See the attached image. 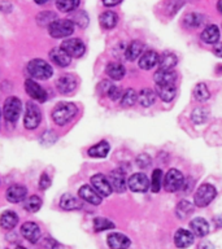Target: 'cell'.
<instances>
[{
	"mask_svg": "<svg viewBox=\"0 0 222 249\" xmlns=\"http://www.w3.org/2000/svg\"><path fill=\"white\" fill-rule=\"evenodd\" d=\"M77 112V105L73 103H58L52 110V120L58 126H64L73 120Z\"/></svg>",
	"mask_w": 222,
	"mask_h": 249,
	"instance_id": "1",
	"label": "cell"
},
{
	"mask_svg": "<svg viewBox=\"0 0 222 249\" xmlns=\"http://www.w3.org/2000/svg\"><path fill=\"white\" fill-rule=\"evenodd\" d=\"M27 73L30 74V77L35 79H48L52 77L54 69L52 66L40 58H34L27 64Z\"/></svg>",
	"mask_w": 222,
	"mask_h": 249,
	"instance_id": "2",
	"label": "cell"
},
{
	"mask_svg": "<svg viewBox=\"0 0 222 249\" xmlns=\"http://www.w3.org/2000/svg\"><path fill=\"white\" fill-rule=\"evenodd\" d=\"M74 22L72 19H56L48 26V33L52 38H65L73 34Z\"/></svg>",
	"mask_w": 222,
	"mask_h": 249,
	"instance_id": "3",
	"label": "cell"
},
{
	"mask_svg": "<svg viewBox=\"0 0 222 249\" xmlns=\"http://www.w3.org/2000/svg\"><path fill=\"white\" fill-rule=\"evenodd\" d=\"M216 195H217V191L212 184H202L195 194V205L199 206V208L208 206L210 202L213 201Z\"/></svg>",
	"mask_w": 222,
	"mask_h": 249,
	"instance_id": "4",
	"label": "cell"
},
{
	"mask_svg": "<svg viewBox=\"0 0 222 249\" xmlns=\"http://www.w3.org/2000/svg\"><path fill=\"white\" fill-rule=\"evenodd\" d=\"M185 186V177L177 169H170L164 178V187L167 192H177Z\"/></svg>",
	"mask_w": 222,
	"mask_h": 249,
	"instance_id": "5",
	"label": "cell"
},
{
	"mask_svg": "<svg viewBox=\"0 0 222 249\" xmlns=\"http://www.w3.org/2000/svg\"><path fill=\"white\" fill-rule=\"evenodd\" d=\"M42 121V114H40V109L38 105L34 103H27L26 110H25V116H23V124L27 130H34L39 126Z\"/></svg>",
	"mask_w": 222,
	"mask_h": 249,
	"instance_id": "6",
	"label": "cell"
},
{
	"mask_svg": "<svg viewBox=\"0 0 222 249\" xmlns=\"http://www.w3.org/2000/svg\"><path fill=\"white\" fill-rule=\"evenodd\" d=\"M21 109L22 104L18 97L11 96L8 97L5 103H4V117L8 122H16L18 120L19 114H21Z\"/></svg>",
	"mask_w": 222,
	"mask_h": 249,
	"instance_id": "7",
	"label": "cell"
},
{
	"mask_svg": "<svg viewBox=\"0 0 222 249\" xmlns=\"http://www.w3.org/2000/svg\"><path fill=\"white\" fill-rule=\"evenodd\" d=\"M60 48H61L62 51H65L66 53L69 54L72 58L82 57V56L85 54V51H86L85 43L78 38L68 39V40H65V42H62Z\"/></svg>",
	"mask_w": 222,
	"mask_h": 249,
	"instance_id": "8",
	"label": "cell"
},
{
	"mask_svg": "<svg viewBox=\"0 0 222 249\" xmlns=\"http://www.w3.org/2000/svg\"><path fill=\"white\" fill-rule=\"evenodd\" d=\"M91 184L92 188L96 191L97 194L100 195L101 197H107L109 195L112 194V187L109 183L108 178L104 174H95L91 178Z\"/></svg>",
	"mask_w": 222,
	"mask_h": 249,
	"instance_id": "9",
	"label": "cell"
},
{
	"mask_svg": "<svg viewBox=\"0 0 222 249\" xmlns=\"http://www.w3.org/2000/svg\"><path fill=\"white\" fill-rule=\"evenodd\" d=\"M128 187L132 192H146L149 190V180L147 175L143 173H136L132 174L128 180Z\"/></svg>",
	"mask_w": 222,
	"mask_h": 249,
	"instance_id": "10",
	"label": "cell"
},
{
	"mask_svg": "<svg viewBox=\"0 0 222 249\" xmlns=\"http://www.w3.org/2000/svg\"><path fill=\"white\" fill-rule=\"evenodd\" d=\"M25 91L31 99H34L35 101L39 103H44L47 100V92L46 89H43L42 86L38 85L37 82L33 79H27L25 82Z\"/></svg>",
	"mask_w": 222,
	"mask_h": 249,
	"instance_id": "11",
	"label": "cell"
},
{
	"mask_svg": "<svg viewBox=\"0 0 222 249\" xmlns=\"http://www.w3.org/2000/svg\"><path fill=\"white\" fill-rule=\"evenodd\" d=\"M21 233L27 241H30L33 244L38 243L40 239V229L35 222H25L21 226Z\"/></svg>",
	"mask_w": 222,
	"mask_h": 249,
	"instance_id": "12",
	"label": "cell"
},
{
	"mask_svg": "<svg viewBox=\"0 0 222 249\" xmlns=\"http://www.w3.org/2000/svg\"><path fill=\"white\" fill-rule=\"evenodd\" d=\"M56 87H57L58 92L64 93V95H69L77 87V78L72 75V74H65V75L58 78L57 82H56Z\"/></svg>",
	"mask_w": 222,
	"mask_h": 249,
	"instance_id": "13",
	"label": "cell"
},
{
	"mask_svg": "<svg viewBox=\"0 0 222 249\" xmlns=\"http://www.w3.org/2000/svg\"><path fill=\"white\" fill-rule=\"evenodd\" d=\"M108 180L111 183V187H112L113 191H116L118 194L121 192H125L126 191V178H125V173L120 169L117 170H113L108 177Z\"/></svg>",
	"mask_w": 222,
	"mask_h": 249,
	"instance_id": "14",
	"label": "cell"
},
{
	"mask_svg": "<svg viewBox=\"0 0 222 249\" xmlns=\"http://www.w3.org/2000/svg\"><path fill=\"white\" fill-rule=\"evenodd\" d=\"M78 196L83 200V201L89 202V204H92V205H99L101 202V196L99 194H97L96 191L93 190L92 187L87 186V184H85V186H82L81 188H79V191H78Z\"/></svg>",
	"mask_w": 222,
	"mask_h": 249,
	"instance_id": "15",
	"label": "cell"
},
{
	"mask_svg": "<svg viewBox=\"0 0 222 249\" xmlns=\"http://www.w3.org/2000/svg\"><path fill=\"white\" fill-rule=\"evenodd\" d=\"M107 243L111 249H128L130 247V239L120 232H113L108 235Z\"/></svg>",
	"mask_w": 222,
	"mask_h": 249,
	"instance_id": "16",
	"label": "cell"
},
{
	"mask_svg": "<svg viewBox=\"0 0 222 249\" xmlns=\"http://www.w3.org/2000/svg\"><path fill=\"white\" fill-rule=\"evenodd\" d=\"M27 190L23 186H19V184H15V186H11L5 192V196H7V200L9 202H13V204H17V202L23 201L26 198Z\"/></svg>",
	"mask_w": 222,
	"mask_h": 249,
	"instance_id": "17",
	"label": "cell"
},
{
	"mask_svg": "<svg viewBox=\"0 0 222 249\" xmlns=\"http://www.w3.org/2000/svg\"><path fill=\"white\" fill-rule=\"evenodd\" d=\"M160 60V54L156 52V51H147V52H144L139 58V62H138V65L139 68L144 70H149L152 69L153 66H156L159 64Z\"/></svg>",
	"mask_w": 222,
	"mask_h": 249,
	"instance_id": "18",
	"label": "cell"
},
{
	"mask_svg": "<svg viewBox=\"0 0 222 249\" xmlns=\"http://www.w3.org/2000/svg\"><path fill=\"white\" fill-rule=\"evenodd\" d=\"M194 243V233L185 229H179L174 235V244L177 248H188Z\"/></svg>",
	"mask_w": 222,
	"mask_h": 249,
	"instance_id": "19",
	"label": "cell"
},
{
	"mask_svg": "<svg viewBox=\"0 0 222 249\" xmlns=\"http://www.w3.org/2000/svg\"><path fill=\"white\" fill-rule=\"evenodd\" d=\"M50 58H51V61L55 62L56 65L61 66V68L68 66L70 64V61H72V57H70L69 54L66 53L65 51H62L60 47L51 50Z\"/></svg>",
	"mask_w": 222,
	"mask_h": 249,
	"instance_id": "20",
	"label": "cell"
},
{
	"mask_svg": "<svg viewBox=\"0 0 222 249\" xmlns=\"http://www.w3.org/2000/svg\"><path fill=\"white\" fill-rule=\"evenodd\" d=\"M190 229L195 236L204 237L209 232V225L204 218H194L190 222Z\"/></svg>",
	"mask_w": 222,
	"mask_h": 249,
	"instance_id": "21",
	"label": "cell"
},
{
	"mask_svg": "<svg viewBox=\"0 0 222 249\" xmlns=\"http://www.w3.org/2000/svg\"><path fill=\"white\" fill-rule=\"evenodd\" d=\"M156 85H170L174 83L177 79V74L174 70H165V69H159L153 75Z\"/></svg>",
	"mask_w": 222,
	"mask_h": 249,
	"instance_id": "22",
	"label": "cell"
},
{
	"mask_svg": "<svg viewBox=\"0 0 222 249\" xmlns=\"http://www.w3.org/2000/svg\"><path fill=\"white\" fill-rule=\"evenodd\" d=\"M202 40L206 44H217L220 40V29L216 25H208L203 30Z\"/></svg>",
	"mask_w": 222,
	"mask_h": 249,
	"instance_id": "23",
	"label": "cell"
},
{
	"mask_svg": "<svg viewBox=\"0 0 222 249\" xmlns=\"http://www.w3.org/2000/svg\"><path fill=\"white\" fill-rule=\"evenodd\" d=\"M156 93L159 95L161 100L171 101L175 97L177 89H175L174 83H170V85H156Z\"/></svg>",
	"mask_w": 222,
	"mask_h": 249,
	"instance_id": "24",
	"label": "cell"
},
{
	"mask_svg": "<svg viewBox=\"0 0 222 249\" xmlns=\"http://www.w3.org/2000/svg\"><path fill=\"white\" fill-rule=\"evenodd\" d=\"M143 43L139 42V40H132L125 51V57L128 58L129 61H134L139 57L140 54H143Z\"/></svg>",
	"mask_w": 222,
	"mask_h": 249,
	"instance_id": "25",
	"label": "cell"
},
{
	"mask_svg": "<svg viewBox=\"0 0 222 249\" xmlns=\"http://www.w3.org/2000/svg\"><path fill=\"white\" fill-rule=\"evenodd\" d=\"M18 223V215L12 212V210H5L0 215V226L4 230H12Z\"/></svg>",
	"mask_w": 222,
	"mask_h": 249,
	"instance_id": "26",
	"label": "cell"
},
{
	"mask_svg": "<svg viewBox=\"0 0 222 249\" xmlns=\"http://www.w3.org/2000/svg\"><path fill=\"white\" fill-rule=\"evenodd\" d=\"M99 22L100 26L105 30H111L113 27H116L117 22H118V16L112 11H107L104 13H101L99 17Z\"/></svg>",
	"mask_w": 222,
	"mask_h": 249,
	"instance_id": "27",
	"label": "cell"
},
{
	"mask_svg": "<svg viewBox=\"0 0 222 249\" xmlns=\"http://www.w3.org/2000/svg\"><path fill=\"white\" fill-rule=\"evenodd\" d=\"M109 149H111V147H109L108 142L101 140V142H99L97 144H95V145H92L91 148H89L87 153H89V156H91V157H96V159H104L105 156L108 155Z\"/></svg>",
	"mask_w": 222,
	"mask_h": 249,
	"instance_id": "28",
	"label": "cell"
},
{
	"mask_svg": "<svg viewBox=\"0 0 222 249\" xmlns=\"http://www.w3.org/2000/svg\"><path fill=\"white\" fill-rule=\"evenodd\" d=\"M107 74H108L109 77L114 79V81H120L122 79L126 73V70H125V66L120 62H109L108 65H107V69H105Z\"/></svg>",
	"mask_w": 222,
	"mask_h": 249,
	"instance_id": "29",
	"label": "cell"
},
{
	"mask_svg": "<svg viewBox=\"0 0 222 249\" xmlns=\"http://www.w3.org/2000/svg\"><path fill=\"white\" fill-rule=\"evenodd\" d=\"M60 208L64 210H77L81 208V201L77 197H74L73 195L65 194L60 198Z\"/></svg>",
	"mask_w": 222,
	"mask_h": 249,
	"instance_id": "30",
	"label": "cell"
},
{
	"mask_svg": "<svg viewBox=\"0 0 222 249\" xmlns=\"http://www.w3.org/2000/svg\"><path fill=\"white\" fill-rule=\"evenodd\" d=\"M156 100V92L153 89H143L138 93V101H139V104L144 108H148V107H151L153 105Z\"/></svg>",
	"mask_w": 222,
	"mask_h": 249,
	"instance_id": "31",
	"label": "cell"
},
{
	"mask_svg": "<svg viewBox=\"0 0 222 249\" xmlns=\"http://www.w3.org/2000/svg\"><path fill=\"white\" fill-rule=\"evenodd\" d=\"M178 62V58L174 53H165L163 54L159 60V69H165V70H173L174 66L177 65Z\"/></svg>",
	"mask_w": 222,
	"mask_h": 249,
	"instance_id": "32",
	"label": "cell"
},
{
	"mask_svg": "<svg viewBox=\"0 0 222 249\" xmlns=\"http://www.w3.org/2000/svg\"><path fill=\"white\" fill-rule=\"evenodd\" d=\"M42 206V200L37 195H33V196H29V197L25 198V202H23V208L26 212H30V213H35L38 212Z\"/></svg>",
	"mask_w": 222,
	"mask_h": 249,
	"instance_id": "33",
	"label": "cell"
},
{
	"mask_svg": "<svg viewBox=\"0 0 222 249\" xmlns=\"http://www.w3.org/2000/svg\"><path fill=\"white\" fill-rule=\"evenodd\" d=\"M81 3V0H57L56 1V7L58 11L64 12V13H69V12L75 11Z\"/></svg>",
	"mask_w": 222,
	"mask_h": 249,
	"instance_id": "34",
	"label": "cell"
},
{
	"mask_svg": "<svg viewBox=\"0 0 222 249\" xmlns=\"http://www.w3.org/2000/svg\"><path fill=\"white\" fill-rule=\"evenodd\" d=\"M136 100H138V93H136V91L134 89H129L125 91L122 97H121V104L125 108H128V107H132V105L135 104Z\"/></svg>",
	"mask_w": 222,
	"mask_h": 249,
	"instance_id": "35",
	"label": "cell"
},
{
	"mask_svg": "<svg viewBox=\"0 0 222 249\" xmlns=\"http://www.w3.org/2000/svg\"><path fill=\"white\" fill-rule=\"evenodd\" d=\"M93 229H95L96 232H101V231H105V230L114 229V223L107 219V218L97 217L93 219Z\"/></svg>",
	"mask_w": 222,
	"mask_h": 249,
	"instance_id": "36",
	"label": "cell"
},
{
	"mask_svg": "<svg viewBox=\"0 0 222 249\" xmlns=\"http://www.w3.org/2000/svg\"><path fill=\"white\" fill-rule=\"evenodd\" d=\"M194 96L198 101H205L209 99L210 93L205 83H198V85L195 86Z\"/></svg>",
	"mask_w": 222,
	"mask_h": 249,
	"instance_id": "37",
	"label": "cell"
},
{
	"mask_svg": "<svg viewBox=\"0 0 222 249\" xmlns=\"http://www.w3.org/2000/svg\"><path fill=\"white\" fill-rule=\"evenodd\" d=\"M57 19V16L52 12H42L37 16V21L40 26H50L51 23Z\"/></svg>",
	"mask_w": 222,
	"mask_h": 249,
	"instance_id": "38",
	"label": "cell"
},
{
	"mask_svg": "<svg viewBox=\"0 0 222 249\" xmlns=\"http://www.w3.org/2000/svg\"><path fill=\"white\" fill-rule=\"evenodd\" d=\"M183 23L186 27H198L203 23V16L199 13H190L183 18Z\"/></svg>",
	"mask_w": 222,
	"mask_h": 249,
	"instance_id": "39",
	"label": "cell"
},
{
	"mask_svg": "<svg viewBox=\"0 0 222 249\" xmlns=\"http://www.w3.org/2000/svg\"><path fill=\"white\" fill-rule=\"evenodd\" d=\"M163 184V171L160 169H155L152 173L151 179V191L152 192H159Z\"/></svg>",
	"mask_w": 222,
	"mask_h": 249,
	"instance_id": "40",
	"label": "cell"
},
{
	"mask_svg": "<svg viewBox=\"0 0 222 249\" xmlns=\"http://www.w3.org/2000/svg\"><path fill=\"white\" fill-rule=\"evenodd\" d=\"M194 212V208L188 201H181L177 206V215H178L181 219H185L190 215L191 213Z\"/></svg>",
	"mask_w": 222,
	"mask_h": 249,
	"instance_id": "41",
	"label": "cell"
},
{
	"mask_svg": "<svg viewBox=\"0 0 222 249\" xmlns=\"http://www.w3.org/2000/svg\"><path fill=\"white\" fill-rule=\"evenodd\" d=\"M72 21L77 23L79 27H86L87 25H89V16H87V13H86V12L81 11L74 15V17Z\"/></svg>",
	"mask_w": 222,
	"mask_h": 249,
	"instance_id": "42",
	"label": "cell"
},
{
	"mask_svg": "<svg viewBox=\"0 0 222 249\" xmlns=\"http://www.w3.org/2000/svg\"><path fill=\"white\" fill-rule=\"evenodd\" d=\"M191 117H192V121H194L195 124H203L206 118V112L204 109L198 108L192 112V116Z\"/></svg>",
	"mask_w": 222,
	"mask_h": 249,
	"instance_id": "43",
	"label": "cell"
},
{
	"mask_svg": "<svg viewBox=\"0 0 222 249\" xmlns=\"http://www.w3.org/2000/svg\"><path fill=\"white\" fill-rule=\"evenodd\" d=\"M56 134H55L54 131H46L44 134L42 135V139H40V142H42L43 144H46V145H51V144H54L55 142H56Z\"/></svg>",
	"mask_w": 222,
	"mask_h": 249,
	"instance_id": "44",
	"label": "cell"
},
{
	"mask_svg": "<svg viewBox=\"0 0 222 249\" xmlns=\"http://www.w3.org/2000/svg\"><path fill=\"white\" fill-rule=\"evenodd\" d=\"M107 95H108L109 99H112V100L116 101V100H118L120 97H122V95H124V93H122V91H121L120 87H117V86L112 85Z\"/></svg>",
	"mask_w": 222,
	"mask_h": 249,
	"instance_id": "45",
	"label": "cell"
},
{
	"mask_svg": "<svg viewBox=\"0 0 222 249\" xmlns=\"http://www.w3.org/2000/svg\"><path fill=\"white\" fill-rule=\"evenodd\" d=\"M50 186H51V178L46 174V173H43V174L40 175V178H39V188H40L42 191H44L47 190Z\"/></svg>",
	"mask_w": 222,
	"mask_h": 249,
	"instance_id": "46",
	"label": "cell"
},
{
	"mask_svg": "<svg viewBox=\"0 0 222 249\" xmlns=\"http://www.w3.org/2000/svg\"><path fill=\"white\" fill-rule=\"evenodd\" d=\"M136 163H138V166L144 169V167H147L151 163V159L147 155H139L136 157Z\"/></svg>",
	"mask_w": 222,
	"mask_h": 249,
	"instance_id": "47",
	"label": "cell"
},
{
	"mask_svg": "<svg viewBox=\"0 0 222 249\" xmlns=\"http://www.w3.org/2000/svg\"><path fill=\"white\" fill-rule=\"evenodd\" d=\"M46 248L47 249H61L62 247L58 244L57 241L55 240V239H52V237H47Z\"/></svg>",
	"mask_w": 222,
	"mask_h": 249,
	"instance_id": "48",
	"label": "cell"
},
{
	"mask_svg": "<svg viewBox=\"0 0 222 249\" xmlns=\"http://www.w3.org/2000/svg\"><path fill=\"white\" fill-rule=\"evenodd\" d=\"M103 4H104L105 7H116L118 4L122 1V0H101Z\"/></svg>",
	"mask_w": 222,
	"mask_h": 249,
	"instance_id": "49",
	"label": "cell"
},
{
	"mask_svg": "<svg viewBox=\"0 0 222 249\" xmlns=\"http://www.w3.org/2000/svg\"><path fill=\"white\" fill-rule=\"evenodd\" d=\"M213 53L217 56V57H222V42L214 44L213 48Z\"/></svg>",
	"mask_w": 222,
	"mask_h": 249,
	"instance_id": "50",
	"label": "cell"
},
{
	"mask_svg": "<svg viewBox=\"0 0 222 249\" xmlns=\"http://www.w3.org/2000/svg\"><path fill=\"white\" fill-rule=\"evenodd\" d=\"M199 249H213V245L210 244L209 241H203L202 244L199 245Z\"/></svg>",
	"mask_w": 222,
	"mask_h": 249,
	"instance_id": "51",
	"label": "cell"
},
{
	"mask_svg": "<svg viewBox=\"0 0 222 249\" xmlns=\"http://www.w3.org/2000/svg\"><path fill=\"white\" fill-rule=\"evenodd\" d=\"M217 9H218V12H220V13L222 15V0H218L217 1Z\"/></svg>",
	"mask_w": 222,
	"mask_h": 249,
	"instance_id": "52",
	"label": "cell"
},
{
	"mask_svg": "<svg viewBox=\"0 0 222 249\" xmlns=\"http://www.w3.org/2000/svg\"><path fill=\"white\" fill-rule=\"evenodd\" d=\"M34 1H35V3H37V4H40V5H43V4L48 3L50 0H34Z\"/></svg>",
	"mask_w": 222,
	"mask_h": 249,
	"instance_id": "53",
	"label": "cell"
},
{
	"mask_svg": "<svg viewBox=\"0 0 222 249\" xmlns=\"http://www.w3.org/2000/svg\"><path fill=\"white\" fill-rule=\"evenodd\" d=\"M16 249H26V248H23V247H17Z\"/></svg>",
	"mask_w": 222,
	"mask_h": 249,
	"instance_id": "54",
	"label": "cell"
},
{
	"mask_svg": "<svg viewBox=\"0 0 222 249\" xmlns=\"http://www.w3.org/2000/svg\"><path fill=\"white\" fill-rule=\"evenodd\" d=\"M0 116H1V112H0Z\"/></svg>",
	"mask_w": 222,
	"mask_h": 249,
	"instance_id": "55",
	"label": "cell"
}]
</instances>
